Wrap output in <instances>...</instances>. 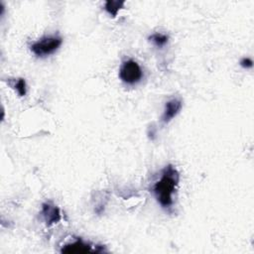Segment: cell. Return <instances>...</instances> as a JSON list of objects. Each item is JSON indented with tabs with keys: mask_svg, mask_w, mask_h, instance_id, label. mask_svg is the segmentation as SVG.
Listing matches in <instances>:
<instances>
[{
	"mask_svg": "<svg viewBox=\"0 0 254 254\" xmlns=\"http://www.w3.org/2000/svg\"><path fill=\"white\" fill-rule=\"evenodd\" d=\"M180 182V174L173 165L166 166L161 173L160 179L153 185L152 192L158 203L166 209L174 204V194Z\"/></svg>",
	"mask_w": 254,
	"mask_h": 254,
	"instance_id": "cell-1",
	"label": "cell"
},
{
	"mask_svg": "<svg viewBox=\"0 0 254 254\" xmlns=\"http://www.w3.org/2000/svg\"><path fill=\"white\" fill-rule=\"evenodd\" d=\"M62 44L63 39L60 36H46L32 44L30 49L37 57L45 58L58 51Z\"/></svg>",
	"mask_w": 254,
	"mask_h": 254,
	"instance_id": "cell-2",
	"label": "cell"
},
{
	"mask_svg": "<svg viewBox=\"0 0 254 254\" xmlns=\"http://www.w3.org/2000/svg\"><path fill=\"white\" fill-rule=\"evenodd\" d=\"M119 77L124 83L134 85L142 79L143 70L137 62L127 60L122 63L119 68Z\"/></svg>",
	"mask_w": 254,
	"mask_h": 254,
	"instance_id": "cell-3",
	"label": "cell"
},
{
	"mask_svg": "<svg viewBox=\"0 0 254 254\" xmlns=\"http://www.w3.org/2000/svg\"><path fill=\"white\" fill-rule=\"evenodd\" d=\"M103 249H100L99 246H93L90 243L83 241L82 239H75L74 241L67 243L63 246L61 249L62 253H90V252H103Z\"/></svg>",
	"mask_w": 254,
	"mask_h": 254,
	"instance_id": "cell-4",
	"label": "cell"
},
{
	"mask_svg": "<svg viewBox=\"0 0 254 254\" xmlns=\"http://www.w3.org/2000/svg\"><path fill=\"white\" fill-rule=\"evenodd\" d=\"M41 213L48 226L56 224L62 219L60 208L51 201H47L42 204Z\"/></svg>",
	"mask_w": 254,
	"mask_h": 254,
	"instance_id": "cell-5",
	"label": "cell"
},
{
	"mask_svg": "<svg viewBox=\"0 0 254 254\" xmlns=\"http://www.w3.org/2000/svg\"><path fill=\"white\" fill-rule=\"evenodd\" d=\"M183 107V101L180 98H172L165 104V109L163 112V115L161 117V120L163 123L167 124L172 119H174L181 111Z\"/></svg>",
	"mask_w": 254,
	"mask_h": 254,
	"instance_id": "cell-6",
	"label": "cell"
},
{
	"mask_svg": "<svg viewBox=\"0 0 254 254\" xmlns=\"http://www.w3.org/2000/svg\"><path fill=\"white\" fill-rule=\"evenodd\" d=\"M124 1H114V0H108L104 4L105 11L112 17H116L118 14V11L123 8Z\"/></svg>",
	"mask_w": 254,
	"mask_h": 254,
	"instance_id": "cell-7",
	"label": "cell"
},
{
	"mask_svg": "<svg viewBox=\"0 0 254 254\" xmlns=\"http://www.w3.org/2000/svg\"><path fill=\"white\" fill-rule=\"evenodd\" d=\"M149 40L158 48H162L164 47L168 41H169V37L166 34H162V33H155L152 34L149 37Z\"/></svg>",
	"mask_w": 254,
	"mask_h": 254,
	"instance_id": "cell-8",
	"label": "cell"
},
{
	"mask_svg": "<svg viewBox=\"0 0 254 254\" xmlns=\"http://www.w3.org/2000/svg\"><path fill=\"white\" fill-rule=\"evenodd\" d=\"M13 87L15 88V90L17 91V93L20 95V96H25L26 93H27V85H26V81L24 78H18Z\"/></svg>",
	"mask_w": 254,
	"mask_h": 254,
	"instance_id": "cell-9",
	"label": "cell"
},
{
	"mask_svg": "<svg viewBox=\"0 0 254 254\" xmlns=\"http://www.w3.org/2000/svg\"><path fill=\"white\" fill-rule=\"evenodd\" d=\"M240 65L244 68H250L252 67L253 65V62L250 58H243L241 61H240Z\"/></svg>",
	"mask_w": 254,
	"mask_h": 254,
	"instance_id": "cell-10",
	"label": "cell"
}]
</instances>
